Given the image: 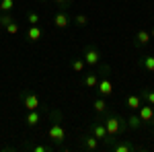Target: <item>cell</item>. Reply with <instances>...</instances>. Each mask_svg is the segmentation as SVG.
Segmentation results:
<instances>
[{
	"mask_svg": "<svg viewBox=\"0 0 154 152\" xmlns=\"http://www.w3.org/2000/svg\"><path fill=\"white\" fill-rule=\"evenodd\" d=\"M48 115H49L48 138H49V142L62 146L64 140H66V128H64V123H62V111H60V109H54V111H49Z\"/></svg>",
	"mask_w": 154,
	"mask_h": 152,
	"instance_id": "6da1fadb",
	"label": "cell"
},
{
	"mask_svg": "<svg viewBox=\"0 0 154 152\" xmlns=\"http://www.w3.org/2000/svg\"><path fill=\"white\" fill-rule=\"evenodd\" d=\"M103 123H105L107 134H109L111 140H117V136H123L125 129H128V121L119 115V113H109L107 111V117L103 119Z\"/></svg>",
	"mask_w": 154,
	"mask_h": 152,
	"instance_id": "7a4b0ae2",
	"label": "cell"
},
{
	"mask_svg": "<svg viewBox=\"0 0 154 152\" xmlns=\"http://www.w3.org/2000/svg\"><path fill=\"white\" fill-rule=\"evenodd\" d=\"M97 91H99V97H109V95H113V82L109 78V66H101Z\"/></svg>",
	"mask_w": 154,
	"mask_h": 152,
	"instance_id": "3957f363",
	"label": "cell"
},
{
	"mask_svg": "<svg viewBox=\"0 0 154 152\" xmlns=\"http://www.w3.org/2000/svg\"><path fill=\"white\" fill-rule=\"evenodd\" d=\"M88 132H91L95 138H99V142H105L107 148L113 144V140H111L109 134H107V128H105V123H103V119H95V121L88 126Z\"/></svg>",
	"mask_w": 154,
	"mask_h": 152,
	"instance_id": "277c9868",
	"label": "cell"
},
{
	"mask_svg": "<svg viewBox=\"0 0 154 152\" xmlns=\"http://www.w3.org/2000/svg\"><path fill=\"white\" fill-rule=\"evenodd\" d=\"M82 60H84V64H86L88 68H97V66H101V60H103L101 49H99L97 45H88L86 49H84V54H82Z\"/></svg>",
	"mask_w": 154,
	"mask_h": 152,
	"instance_id": "5b68a950",
	"label": "cell"
},
{
	"mask_svg": "<svg viewBox=\"0 0 154 152\" xmlns=\"http://www.w3.org/2000/svg\"><path fill=\"white\" fill-rule=\"evenodd\" d=\"M21 103L27 107V111H33V109H39L41 107V101L35 93L31 91H21Z\"/></svg>",
	"mask_w": 154,
	"mask_h": 152,
	"instance_id": "8992f818",
	"label": "cell"
},
{
	"mask_svg": "<svg viewBox=\"0 0 154 152\" xmlns=\"http://www.w3.org/2000/svg\"><path fill=\"white\" fill-rule=\"evenodd\" d=\"M138 115H140V119H142L144 126H150V128H154V107H152V105L142 103V105H140V109H138Z\"/></svg>",
	"mask_w": 154,
	"mask_h": 152,
	"instance_id": "52a82bcc",
	"label": "cell"
},
{
	"mask_svg": "<svg viewBox=\"0 0 154 152\" xmlns=\"http://www.w3.org/2000/svg\"><path fill=\"white\" fill-rule=\"evenodd\" d=\"M54 25H56L58 29H68V27L72 25V19L68 17L66 8H60V11L56 12V17H54Z\"/></svg>",
	"mask_w": 154,
	"mask_h": 152,
	"instance_id": "ba28073f",
	"label": "cell"
},
{
	"mask_svg": "<svg viewBox=\"0 0 154 152\" xmlns=\"http://www.w3.org/2000/svg\"><path fill=\"white\" fill-rule=\"evenodd\" d=\"M82 148H84L86 152L99 150V138H95L91 132H88V134H84V136H82Z\"/></svg>",
	"mask_w": 154,
	"mask_h": 152,
	"instance_id": "9c48e42d",
	"label": "cell"
},
{
	"mask_svg": "<svg viewBox=\"0 0 154 152\" xmlns=\"http://www.w3.org/2000/svg\"><path fill=\"white\" fill-rule=\"evenodd\" d=\"M93 109H95V113H97V119H101V117L105 115L107 111H109V105H107L105 97H97L95 103H93Z\"/></svg>",
	"mask_w": 154,
	"mask_h": 152,
	"instance_id": "30bf717a",
	"label": "cell"
},
{
	"mask_svg": "<svg viewBox=\"0 0 154 152\" xmlns=\"http://www.w3.org/2000/svg\"><path fill=\"white\" fill-rule=\"evenodd\" d=\"M39 121H41V113H39V109L27 111V115H25V123H27L29 128H35V126H39Z\"/></svg>",
	"mask_w": 154,
	"mask_h": 152,
	"instance_id": "8fae6325",
	"label": "cell"
},
{
	"mask_svg": "<svg viewBox=\"0 0 154 152\" xmlns=\"http://www.w3.org/2000/svg\"><path fill=\"white\" fill-rule=\"evenodd\" d=\"M97 82H99V72H86L82 76L84 88H97Z\"/></svg>",
	"mask_w": 154,
	"mask_h": 152,
	"instance_id": "7c38bea8",
	"label": "cell"
},
{
	"mask_svg": "<svg viewBox=\"0 0 154 152\" xmlns=\"http://www.w3.org/2000/svg\"><path fill=\"white\" fill-rule=\"evenodd\" d=\"M43 37V31H41V27L39 25H31L29 29H27V39L31 41V43H35Z\"/></svg>",
	"mask_w": 154,
	"mask_h": 152,
	"instance_id": "4fadbf2b",
	"label": "cell"
},
{
	"mask_svg": "<svg viewBox=\"0 0 154 152\" xmlns=\"http://www.w3.org/2000/svg\"><path fill=\"white\" fill-rule=\"evenodd\" d=\"M150 31L148 29H140L138 33H136V37H134V41H136V45H148L150 43Z\"/></svg>",
	"mask_w": 154,
	"mask_h": 152,
	"instance_id": "5bb4252c",
	"label": "cell"
},
{
	"mask_svg": "<svg viewBox=\"0 0 154 152\" xmlns=\"http://www.w3.org/2000/svg\"><path fill=\"white\" fill-rule=\"evenodd\" d=\"M113 152H131V150H136L134 146H131V142H128V140H123V142H115V144H111L109 146Z\"/></svg>",
	"mask_w": 154,
	"mask_h": 152,
	"instance_id": "9a60e30c",
	"label": "cell"
},
{
	"mask_svg": "<svg viewBox=\"0 0 154 152\" xmlns=\"http://www.w3.org/2000/svg\"><path fill=\"white\" fill-rule=\"evenodd\" d=\"M142 103H144V101H142V97H140V93H138V95H130V97L125 99V105L130 107L131 111H138Z\"/></svg>",
	"mask_w": 154,
	"mask_h": 152,
	"instance_id": "2e32d148",
	"label": "cell"
},
{
	"mask_svg": "<svg viewBox=\"0 0 154 152\" xmlns=\"http://www.w3.org/2000/svg\"><path fill=\"white\" fill-rule=\"evenodd\" d=\"M125 121H128V128H130V129H140L144 126L142 119H140V115H138V111H131V115L128 117Z\"/></svg>",
	"mask_w": 154,
	"mask_h": 152,
	"instance_id": "e0dca14e",
	"label": "cell"
},
{
	"mask_svg": "<svg viewBox=\"0 0 154 152\" xmlns=\"http://www.w3.org/2000/svg\"><path fill=\"white\" fill-rule=\"evenodd\" d=\"M140 97H142L144 103H148V105L154 107V88H142V91H140Z\"/></svg>",
	"mask_w": 154,
	"mask_h": 152,
	"instance_id": "ac0fdd59",
	"label": "cell"
},
{
	"mask_svg": "<svg viewBox=\"0 0 154 152\" xmlns=\"http://www.w3.org/2000/svg\"><path fill=\"white\" fill-rule=\"evenodd\" d=\"M140 66L148 72H154V56H142L140 58Z\"/></svg>",
	"mask_w": 154,
	"mask_h": 152,
	"instance_id": "d6986e66",
	"label": "cell"
},
{
	"mask_svg": "<svg viewBox=\"0 0 154 152\" xmlns=\"http://www.w3.org/2000/svg\"><path fill=\"white\" fill-rule=\"evenodd\" d=\"M72 23L76 25V27H86V25H88V17H86V14H76V17L72 19Z\"/></svg>",
	"mask_w": 154,
	"mask_h": 152,
	"instance_id": "ffe728a7",
	"label": "cell"
},
{
	"mask_svg": "<svg viewBox=\"0 0 154 152\" xmlns=\"http://www.w3.org/2000/svg\"><path fill=\"white\" fill-rule=\"evenodd\" d=\"M84 68H86V64H84L82 58L72 60V70H74V72H84Z\"/></svg>",
	"mask_w": 154,
	"mask_h": 152,
	"instance_id": "44dd1931",
	"label": "cell"
},
{
	"mask_svg": "<svg viewBox=\"0 0 154 152\" xmlns=\"http://www.w3.org/2000/svg\"><path fill=\"white\" fill-rule=\"evenodd\" d=\"M14 8V0H0V12H11Z\"/></svg>",
	"mask_w": 154,
	"mask_h": 152,
	"instance_id": "7402d4cb",
	"label": "cell"
},
{
	"mask_svg": "<svg viewBox=\"0 0 154 152\" xmlns=\"http://www.w3.org/2000/svg\"><path fill=\"white\" fill-rule=\"evenodd\" d=\"M12 21H14V19H12L11 12H0V27H4V29H6V25L12 23Z\"/></svg>",
	"mask_w": 154,
	"mask_h": 152,
	"instance_id": "603a6c76",
	"label": "cell"
},
{
	"mask_svg": "<svg viewBox=\"0 0 154 152\" xmlns=\"http://www.w3.org/2000/svg\"><path fill=\"white\" fill-rule=\"evenodd\" d=\"M19 31H21V25L17 23V21H12V23L6 25V33H11V35H17Z\"/></svg>",
	"mask_w": 154,
	"mask_h": 152,
	"instance_id": "cb8c5ba5",
	"label": "cell"
},
{
	"mask_svg": "<svg viewBox=\"0 0 154 152\" xmlns=\"http://www.w3.org/2000/svg\"><path fill=\"white\" fill-rule=\"evenodd\" d=\"M27 21H29L31 25H37V23H39V14H37V12H33V11L27 12Z\"/></svg>",
	"mask_w": 154,
	"mask_h": 152,
	"instance_id": "d4e9b609",
	"label": "cell"
},
{
	"mask_svg": "<svg viewBox=\"0 0 154 152\" xmlns=\"http://www.w3.org/2000/svg\"><path fill=\"white\" fill-rule=\"evenodd\" d=\"M70 2H72V0H54V4H56L58 8H68Z\"/></svg>",
	"mask_w": 154,
	"mask_h": 152,
	"instance_id": "484cf974",
	"label": "cell"
},
{
	"mask_svg": "<svg viewBox=\"0 0 154 152\" xmlns=\"http://www.w3.org/2000/svg\"><path fill=\"white\" fill-rule=\"evenodd\" d=\"M31 150L33 152H48L49 146H31Z\"/></svg>",
	"mask_w": 154,
	"mask_h": 152,
	"instance_id": "4316f807",
	"label": "cell"
},
{
	"mask_svg": "<svg viewBox=\"0 0 154 152\" xmlns=\"http://www.w3.org/2000/svg\"><path fill=\"white\" fill-rule=\"evenodd\" d=\"M150 37H152V39H154V27H152V31H150Z\"/></svg>",
	"mask_w": 154,
	"mask_h": 152,
	"instance_id": "83f0119b",
	"label": "cell"
},
{
	"mask_svg": "<svg viewBox=\"0 0 154 152\" xmlns=\"http://www.w3.org/2000/svg\"><path fill=\"white\" fill-rule=\"evenodd\" d=\"M39 2H43V4H48V2H49V0H39Z\"/></svg>",
	"mask_w": 154,
	"mask_h": 152,
	"instance_id": "f1b7e54d",
	"label": "cell"
}]
</instances>
